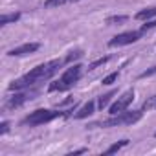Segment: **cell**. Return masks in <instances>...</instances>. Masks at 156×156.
<instances>
[{
  "label": "cell",
  "instance_id": "cell-1",
  "mask_svg": "<svg viewBox=\"0 0 156 156\" xmlns=\"http://www.w3.org/2000/svg\"><path fill=\"white\" fill-rule=\"evenodd\" d=\"M64 64V59H53V61H48V62H42V64H39V66H35L31 72H28L26 75H22L20 79H17V81H13L11 85H9V90L13 92H19V90H26V88H30V87H35V85H39V83H44V81H48L50 77H53L57 72H59V68Z\"/></svg>",
  "mask_w": 156,
  "mask_h": 156
},
{
  "label": "cell",
  "instance_id": "cell-2",
  "mask_svg": "<svg viewBox=\"0 0 156 156\" xmlns=\"http://www.w3.org/2000/svg\"><path fill=\"white\" fill-rule=\"evenodd\" d=\"M81 72H83V66L81 64H72V66H68L62 72V75L59 77V79L53 81L48 87V92H66V90H70L77 81H79Z\"/></svg>",
  "mask_w": 156,
  "mask_h": 156
},
{
  "label": "cell",
  "instance_id": "cell-3",
  "mask_svg": "<svg viewBox=\"0 0 156 156\" xmlns=\"http://www.w3.org/2000/svg\"><path fill=\"white\" fill-rule=\"evenodd\" d=\"M72 110H48V108H39V110H33L30 116H26L22 119V125H30V127H39V125H44V123H50L57 118H62V116H68Z\"/></svg>",
  "mask_w": 156,
  "mask_h": 156
},
{
  "label": "cell",
  "instance_id": "cell-4",
  "mask_svg": "<svg viewBox=\"0 0 156 156\" xmlns=\"http://www.w3.org/2000/svg\"><path fill=\"white\" fill-rule=\"evenodd\" d=\"M141 116H143V110H132V112L123 110V112L114 114L112 118H108V119H105L101 123H94L90 127H103V129H107V127H119V125H132V123L140 121Z\"/></svg>",
  "mask_w": 156,
  "mask_h": 156
},
{
  "label": "cell",
  "instance_id": "cell-5",
  "mask_svg": "<svg viewBox=\"0 0 156 156\" xmlns=\"http://www.w3.org/2000/svg\"><path fill=\"white\" fill-rule=\"evenodd\" d=\"M39 92H37V88H26V90H19L13 98H9L8 99V103H6V108H19V107H22L26 101H31L35 96H37Z\"/></svg>",
  "mask_w": 156,
  "mask_h": 156
},
{
  "label": "cell",
  "instance_id": "cell-6",
  "mask_svg": "<svg viewBox=\"0 0 156 156\" xmlns=\"http://www.w3.org/2000/svg\"><path fill=\"white\" fill-rule=\"evenodd\" d=\"M134 101V90H127V92H123L112 105H110V108H108V112L114 116V114H119V112H123V110H127L129 108V105Z\"/></svg>",
  "mask_w": 156,
  "mask_h": 156
},
{
  "label": "cell",
  "instance_id": "cell-7",
  "mask_svg": "<svg viewBox=\"0 0 156 156\" xmlns=\"http://www.w3.org/2000/svg\"><path fill=\"white\" fill-rule=\"evenodd\" d=\"M140 37H141V31H123V33L116 35L114 39H110V41H108V46H110V48H116V46H127V44L136 42Z\"/></svg>",
  "mask_w": 156,
  "mask_h": 156
},
{
  "label": "cell",
  "instance_id": "cell-8",
  "mask_svg": "<svg viewBox=\"0 0 156 156\" xmlns=\"http://www.w3.org/2000/svg\"><path fill=\"white\" fill-rule=\"evenodd\" d=\"M41 48L39 42H28V44H22V46H17L13 50L8 51L9 57H20V55H30V53H35L37 50Z\"/></svg>",
  "mask_w": 156,
  "mask_h": 156
},
{
  "label": "cell",
  "instance_id": "cell-9",
  "mask_svg": "<svg viewBox=\"0 0 156 156\" xmlns=\"http://www.w3.org/2000/svg\"><path fill=\"white\" fill-rule=\"evenodd\" d=\"M94 110H96V101H88V103H85L79 110L73 114V118H75V119H85V118L92 116Z\"/></svg>",
  "mask_w": 156,
  "mask_h": 156
},
{
  "label": "cell",
  "instance_id": "cell-10",
  "mask_svg": "<svg viewBox=\"0 0 156 156\" xmlns=\"http://www.w3.org/2000/svg\"><path fill=\"white\" fill-rule=\"evenodd\" d=\"M156 17V6L154 8H145V9H141V11H138L136 13V20H151V19H154Z\"/></svg>",
  "mask_w": 156,
  "mask_h": 156
},
{
  "label": "cell",
  "instance_id": "cell-11",
  "mask_svg": "<svg viewBox=\"0 0 156 156\" xmlns=\"http://www.w3.org/2000/svg\"><path fill=\"white\" fill-rule=\"evenodd\" d=\"M116 94H118L116 90H110V92H107V94H103V96H101V98L98 99V108H99V110H103V108H107V107H108V103H110V99H112V98H114Z\"/></svg>",
  "mask_w": 156,
  "mask_h": 156
},
{
  "label": "cell",
  "instance_id": "cell-12",
  "mask_svg": "<svg viewBox=\"0 0 156 156\" xmlns=\"http://www.w3.org/2000/svg\"><path fill=\"white\" fill-rule=\"evenodd\" d=\"M127 15H112V17H108L107 20H105V24L107 26H114V24H123V22H127Z\"/></svg>",
  "mask_w": 156,
  "mask_h": 156
},
{
  "label": "cell",
  "instance_id": "cell-13",
  "mask_svg": "<svg viewBox=\"0 0 156 156\" xmlns=\"http://www.w3.org/2000/svg\"><path fill=\"white\" fill-rule=\"evenodd\" d=\"M127 145H129V140H121V141H118V143L110 145V147L105 151V154H114V152H118L119 149H123V147H127Z\"/></svg>",
  "mask_w": 156,
  "mask_h": 156
},
{
  "label": "cell",
  "instance_id": "cell-14",
  "mask_svg": "<svg viewBox=\"0 0 156 156\" xmlns=\"http://www.w3.org/2000/svg\"><path fill=\"white\" fill-rule=\"evenodd\" d=\"M81 57H83V50H73V51H70V53L64 57V62H66V64H72L73 61L81 59Z\"/></svg>",
  "mask_w": 156,
  "mask_h": 156
},
{
  "label": "cell",
  "instance_id": "cell-15",
  "mask_svg": "<svg viewBox=\"0 0 156 156\" xmlns=\"http://www.w3.org/2000/svg\"><path fill=\"white\" fill-rule=\"evenodd\" d=\"M20 19V13H9V15H2V19H0V26H6L9 22H17Z\"/></svg>",
  "mask_w": 156,
  "mask_h": 156
},
{
  "label": "cell",
  "instance_id": "cell-16",
  "mask_svg": "<svg viewBox=\"0 0 156 156\" xmlns=\"http://www.w3.org/2000/svg\"><path fill=\"white\" fill-rule=\"evenodd\" d=\"M141 110H156V96H151L143 101Z\"/></svg>",
  "mask_w": 156,
  "mask_h": 156
},
{
  "label": "cell",
  "instance_id": "cell-17",
  "mask_svg": "<svg viewBox=\"0 0 156 156\" xmlns=\"http://www.w3.org/2000/svg\"><path fill=\"white\" fill-rule=\"evenodd\" d=\"M110 61V57L107 55V57H101V59H98V61H94V62H90L88 64V70H96L98 66H103V64H107Z\"/></svg>",
  "mask_w": 156,
  "mask_h": 156
},
{
  "label": "cell",
  "instance_id": "cell-18",
  "mask_svg": "<svg viewBox=\"0 0 156 156\" xmlns=\"http://www.w3.org/2000/svg\"><path fill=\"white\" fill-rule=\"evenodd\" d=\"M118 77H119V72H112V73H108L107 77H103V85H112V83H116V81H118Z\"/></svg>",
  "mask_w": 156,
  "mask_h": 156
},
{
  "label": "cell",
  "instance_id": "cell-19",
  "mask_svg": "<svg viewBox=\"0 0 156 156\" xmlns=\"http://www.w3.org/2000/svg\"><path fill=\"white\" fill-rule=\"evenodd\" d=\"M152 28H156V19H154V20H145V24L140 28V31H141V33H147V31L152 30Z\"/></svg>",
  "mask_w": 156,
  "mask_h": 156
},
{
  "label": "cell",
  "instance_id": "cell-20",
  "mask_svg": "<svg viewBox=\"0 0 156 156\" xmlns=\"http://www.w3.org/2000/svg\"><path fill=\"white\" fill-rule=\"evenodd\" d=\"M68 0H46L44 2V8H57V6H62Z\"/></svg>",
  "mask_w": 156,
  "mask_h": 156
},
{
  "label": "cell",
  "instance_id": "cell-21",
  "mask_svg": "<svg viewBox=\"0 0 156 156\" xmlns=\"http://www.w3.org/2000/svg\"><path fill=\"white\" fill-rule=\"evenodd\" d=\"M154 73H156V66H152V68H149V70L141 72V73H140V79H145V77H151V75H154Z\"/></svg>",
  "mask_w": 156,
  "mask_h": 156
},
{
  "label": "cell",
  "instance_id": "cell-22",
  "mask_svg": "<svg viewBox=\"0 0 156 156\" xmlns=\"http://www.w3.org/2000/svg\"><path fill=\"white\" fill-rule=\"evenodd\" d=\"M9 130V123L8 121H2V123H0V134H6Z\"/></svg>",
  "mask_w": 156,
  "mask_h": 156
},
{
  "label": "cell",
  "instance_id": "cell-23",
  "mask_svg": "<svg viewBox=\"0 0 156 156\" xmlns=\"http://www.w3.org/2000/svg\"><path fill=\"white\" fill-rule=\"evenodd\" d=\"M85 152H87V149H77V151L70 152V156H75V154H85Z\"/></svg>",
  "mask_w": 156,
  "mask_h": 156
},
{
  "label": "cell",
  "instance_id": "cell-24",
  "mask_svg": "<svg viewBox=\"0 0 156 156\" xmlns=\"http://www.w3.org/2000/svg\"><path fill=\"white\" fill-rule=\"evenodd\" d=\"M72 2H77V0H72Z\"/></svg>",
  "mask_w": 156,
  "mask_h": 156
},
{
  "label": "cell",
  "instance_id": "cell-25",
  "mask_svg": "<svg viewBox=\"0 0 156 156\" xmlns=\"http://www.w3.org/2000/svg\"><path fill=\"white\" fill-rule=\"evenodd\" d=\"M154 138H156V132H154Z\"/></svg>",
  "mask_w": 156,
  "mask_h": 156
}]
</instances>
